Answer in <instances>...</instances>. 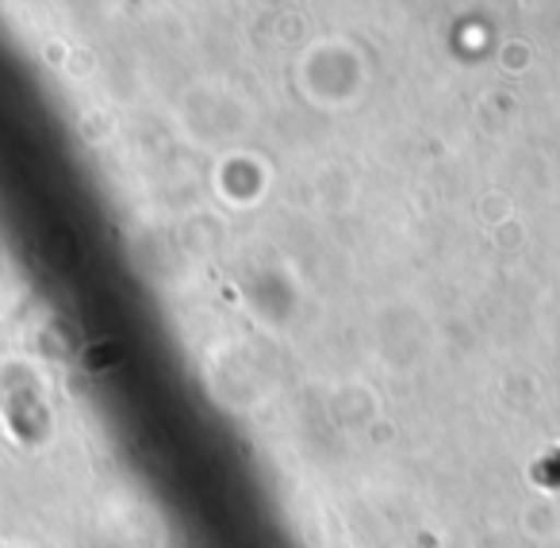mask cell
<instances>
[{
  "label": "cell",
  "mask_w": 560,
  "mask_h": 548,
  "mask_svg": "<svg viewBox=\"0 0 560 548\" xmlns=\"http://www.w3.org/2000/svg\"><path fill=\"white\" fill-rule=\"evenodd\" d=\"M529 476H534V483H541V487H560V448L545 453L541 460L529 468Z\"/></svg>",
  "instance_id": "cell-1"
}]
</instances>
